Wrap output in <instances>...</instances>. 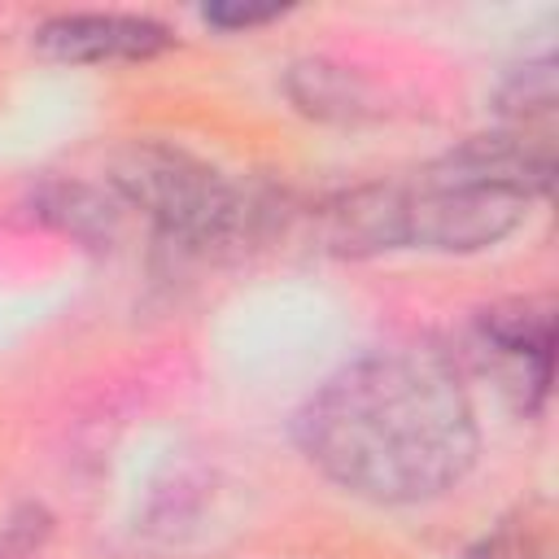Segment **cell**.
Here are the masks:
<instances>
[{"mask_svg": "<svg viewBox=\"0 0 559 559\" xmlns=\"http://www.w3.org/2000/svg\"><path fill=\"white\" fill-rule=\"evenodd\" d=\"M550 345H555V323L550 310L533 301H511L493 306L476 319V354L480 362L502 380L507 393L524 411H533L546 397L550 384Z\"/></svg>", "mask_w": 559, "mask_h": 559, "instance_id": "cell-4", "label": "cell"}, {"mask_svg": "<svg viewBox=\"0 0 559 559\" xmlns=\"http://www.w3.org/2000/svg\"><path fill=\"white\" fill-rule=\"evenodd\" d=\"M301 454L371 502H424L476 463V411L437 345H380L328 376L297 411Z\"/></svg>", "mask_w": 559, "mask_h": 559, "instance_id": "cell-1", "label": "cell"}, {"mask_svg": "<svg viewBox=\"0 0 559 559\" xmlns=\"http://www.w3.org/2000/svg\"><path fill=\"white\" fill-rule=\"evenodd\" d=\"M35 48L70 66H131L170 48V31L140 13H61L35 31Z\"/></svg>", "mask_w": 559, "mask_h": 559, "instance_id": "cell-5", "label": "cell"}, {"mask_svg": "<svg viewBox=\"0 0 559 559\" xmlns=\"http://www.w3.org/2000/svg\"><path fill=\"white\" fill-rule=\"evenodd\" d=\"M114 183L127 205H135L170 245L183 249L210 253L223 245H240L266 218V205L245 188H236L205 162L162 144L127 148L114 166Z\"/></svg>", "mask_w": 559, "mask_h": 559, "instance_id": "cell-3", "label": "cell"}, {"mask_svg": "<svg viewBox=\"0 0 559 559\" xmlns=\"http://www.w3.org/2000/svg\"><path fill=\"white\" fill-rule=\"evenodd\" d=\"M280 9H205L210 22L218 26H258V22H271Z\"/></svg>", "mask_w": 559, "mask_h": 559, "instance_id": "cell-8", "label": "cell"}, {"mask_svg": "<svg viewBox=\"0 0 559 559\" xmlns=\"http://www.w3.org/2000/svg\"><path fill=\"white\" fill-rule=\"evenodd\" d=\"M550 183V135H476L411 179L345 192L328 210V245L341 253L441 249L472 253L511 236Z\"/></svg>", "mask_w": 559, "mask_h": 559, "instance_id": "cell-2", "label": "cell"}, {"mask_svg": "<svg viewBox=\"0 0 559 559\" xmlns=\"http://www.w3.org/2000/svg\"><path fill=\"white\" fill-rule=\"evenodd\" d=\"M293 96L310 114H358L362 109V96L349 83V74L332 66H301L293 74Z\"/></svg>", "mask_w": 559, "mask_h": 559, "instance_id": "cell-7", "label": "cell"}, {"mask_svg": "<svg viewBox=\"0 0 559 559\" xmlns=\"http://www.w3.org/2000/svg\"><path fill=\"white\" fill-rule=\"evenodd\" d=\"M467 559H555V528L546 507H520L498 520Z\"/></svg>", "mask_w": 559, "mask_h": 559, "instance_id": "cell-6", "label": "cell"}]
</instances>
